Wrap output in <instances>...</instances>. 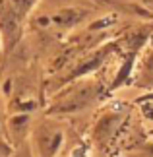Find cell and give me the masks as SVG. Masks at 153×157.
Wrapping results in <instances>:
<instances>
[{
    "instance_id": "cell-3",
    "label": "cell",
    "mask_w": 153,
    "mask_h": 157,
    "mask_svg": "<svg viewBox=\"0 0 153 157\" xmlns=\"http://www.w3.org/2000/svg\"><path fill=\"white\" fill-rule=\"evenodd\" d=\"M0 2H2V0H0Z\"/></svg>"
},
{
    "instance_id": "cell-1",
    "label": "cell",
    "mask_w": 153,
    "mask_h": 157,
    "mask_svg": "<svg viewBox=\"0 0 153 157\" xmlns=\"http://www.w3.org/2000/svg\"><path fill=\"white\" fill-rule=\"evenodd\" d=\"M82 17H83L82 12H76V10L68 8V10H62L58 16H54V21H58L60 25H72V23L79 21Z\"/></svg>"
},
{
    "instance_id": "cell-2",
    "label": "cell",
    "mask_w": 153,
    "mask_h": 157,
    "mask_svg": "<svg viewBox=\"0 0 153 157\" xmlns=\"http://www.w3.org/2000/svg\"><path fill=\"white\" fill-rule=\"evenodd\" d=\"M33 2H35V0H12V4H14V10L20 12V14L27 12V10L33 6Z\"/></svg>"
}]
</instances>
